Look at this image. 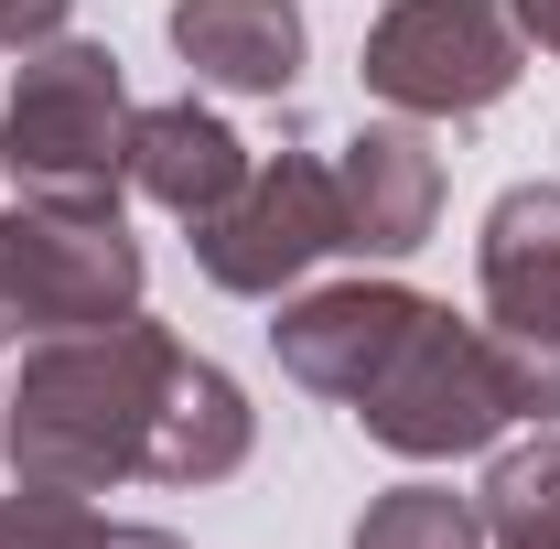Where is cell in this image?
Here are the masks:
<instances>
[{
    "instance_id": "6da1fadb",
    "label": "cell",
    "mask_w": 560,
    "mask_h": 549,
    "mask_svg": "<svg viewBox=\"0 0 560 549\" xmlns=\"http://www.w3.org/2000/svg\"><path fill=\"white\" fill-rule=\"evenodd\" d=\"M270 344L313 399H346L366 420V442H388L410 464H453V453L495 442L506 420H528L495 335L486 324H453V302H431L410 280L302 291V302H280Z\"/></svg>"
},
{
    "instance_id": "9a60e30c",
    "label": "cell",
    "mask_w": 560,
    "mask_h": 549,
    "mask_svg": "<svg viewBox=\"0 0 560 549\" xmlns=\"http://www.w3.org/2000/svg\"><path fill=\"white\" fill-rule=\"evenodd\" d=\"M55 33H66V0H0V44L33 55V44H55Z\"/></svg>"
},
{
    "instance_id": "8fae6325",
    "label": "cell",
    "mask_w": 560,
    "mask_h": 549,
    "mask_svg": "<svg viewBox=\"0 0 560 549\" xmlns=\"http://www.w3.org/2000/svg\"><path fill=\"white\" fill-rule=\"evenodd\" d=\"M248 442H259V410H248V388L206 366V355H184V377H173V410H162V442H151V475L162 484H215L248 464Z\"/></svg>"
},
{
    "instance_id": "7a4b0ae2",
    "label": "cell",
    "mask_w": 560,
    "mask_h": 549,
    "mask_svg": "<svg viewBox=\"0 0 560 549\" xmlns=\"http://www.w3.org/2000/svg\"><path fill=\"white\" fill-rule=\"evenodd\" d=\"M184 344L162 324H86V335H44L22 355V377L0 388V453L11 484H55V495H108V484L151 475V442L173 410Z\"/></svg>"
},
{
    "instance_id": "4fadbf2b",
    "label": "cell",
    "mask_w": 560,
    "mask_h": 549,
    "mask_svg": "<svg viewBox=\"0 0 560 549\" xmlns=\"http://www.w3.org/2000/svg\"><path fill=\"white\" fill-rule=\"evenodd\" d=\"M0 549H184L173 528H130V517H97L86 495L55 484H11L0 495Z\"/></svg>"
},
{
    "instance_id": "52a82bcc",
    "label": "cell",
    "mask_w": 560,
    "mask_h": 549,
    "mask_svg": "<svg viewBox=\"0 0 560 549\" xmlns=\"http://www.w3.org/2000/svg\"><path fill=\"white\" fill-rule=\"evenodd\" d=\"M475 270H486V335L517 377V410L560 420V184L495 195Z\"/></svg>"
},
{
    "instance_id": "5b68a950",
    "label": "cell",
    "mask_w": 560,
    "mask_h": 549,
    "mask_svg": "<svg viewBox=\"0 0 560 549\" xmlns=\"http://www.w3.org/2000/svg\"><path fill=\"white\" fill-rule=\"evenodd\" d=\"M140 313V237L119 215L0 206V335H86Z\"/></svg>"
},
{
    "instance_id": "8992f818",
    "label": "cell",
    "mask_w": 560,
    "mask_h": 549,
    "mask_svg": "<svg viewBox=\"0 0 560 549\" xmlns=\"http://www.w3.org/2000/svg\"><path fill=\"white\" fill-rule=\"evenodd\" d=\"M335 248H346V206H335V162H313V151L259 162L215 215H195V270L237 302H280Z\"/></svg>"
},
{
    "instance_id": "30bf717a",
    "label": "cell",
    "mask_w": 560,
    "mask_h": 549,
    "mask_svg": "<svg viewBox=\"0 0 560 549\" xmlns=\"http://www.w3.org/2000/svg\"><path fill=\"white\" fill-rule=\"evenodd\" d=\"M173 55L226 97H280L302 75V11L291 0H173Z\"/></svg>"
},
{
    "instance_id": "3957f363",
    "label": "cell",
    "mask_w": 560,
    "mask_h": 549,
    "mask_svg": "<svg viewBox=\"0 0 560 549\" xmlns=\"http://www.w3.org/2000/svg\"><path fill=\"white\" fill-rule=\"evenodd\" d=\"M130 86L108 44H33L11 75V108H0V173L22 206L55 215H119L130 195Z\"/></svg>"
},
{
    "instance_id": "5bb4252c",
    "label": "cell",
    "mask_w": 560,
    "mask_h": 549,
    "mask_svg": "<svg viewBox=\"0 0 560 549\" xmlns=\"http://www.w3.org/2000/svg\"><path fill=\"white\" fill-rule=\"evenodd\" d=\"M355 549H486V506L453 484H388L355 517Z\"/></svg>"
},
{
    "instance_id": "9c48e42d",
    "label": "cell",
    "mask_w": 560,
    "mask_h": 549,
    "mask_svg": "<svg viewBox=\"0 0 560 549\" xmlns=\"http://www.w3.org/2000/svg\"><path fill=\"white\" fill-rule=\"evenodd\" d=\"M259 162H248V140L226 130L215 108H195V97H173V108H140L130 119V184L151 195L162 215H215L237 184H248Z\"/></svg>"
},
{
    "instance_id": "ba28073f",
    "label": "cell",
    "mask_w": 560,
    "mask_h": 549,
    "mask_svg": "<svg viewBox=\"0 0 560 549\" xmlns=\"http://www.w3.org/2000/svg\"><path fill=\"white\" fill-rule=\"evenodd\" d=\"M335 206H346V248L355 259H410L442 215V162L420 130H355L335 151Z\"/></svg>"
},
{
    "instance_id": "7c38bea8",
    "label": "cell",
    "mask_w": 560,
    "mask_h": 549,
    "mask_svg": "<svg viewBox=\"0 0 560 549\" xmlns=\"http://www.w3.org/2000/svg\"><path fill=\"white\" fill-rule=\"evenodd\" d=\"M475 506H486L495 549H560V431L506 442L486 464V484H475Z\"/></svg>"
},
{
    "instance_id": "277c9868",
    "label": "cell",
    "mask_w": 560,
    "mask_h": 549,
    "mask_svg": "<svg viewBox=\"0 0 560 549\" xmlns=\"http://www.w3.org/2000/svg\"><path fill=\"white\" fill-rule=\"evenodd\" d=\"M517 66H528V44H517L506 0H388L355 55L366 97H388L410 119H475L517 86Z\"/></svg>"
},
{
    "instance_id": "2e32d148",
    "label": "cell",
    "mask_w": 560,
    "mask_h": 549,
    "mask_svg": "<svg viewBox=\"0 0 560 549\" xmlns=\"http://www.w3.org/2000/svg\"><path fill=\"white\" fill-rule=\"evenodd\" d=\"M517 33H539V55H560V0H506Z\"/></svg>"
}]
</instances>
